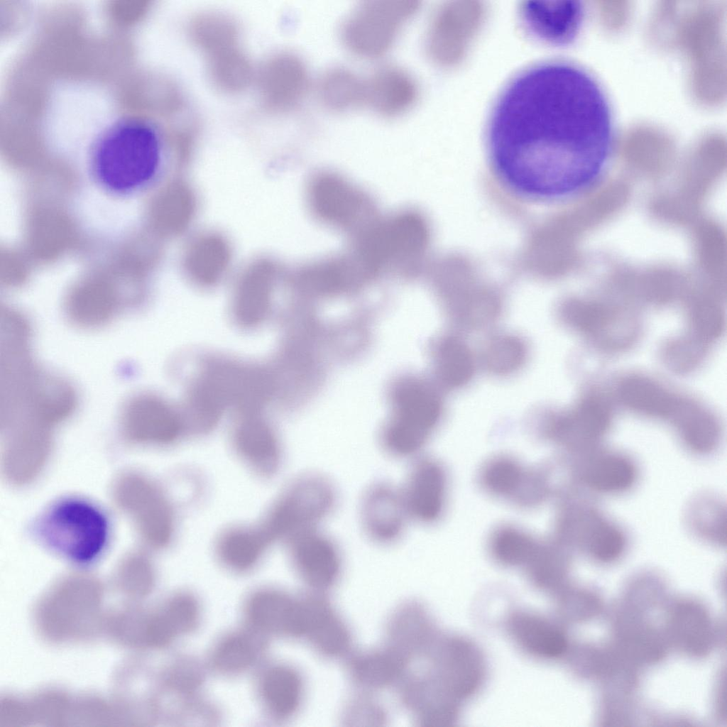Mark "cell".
<instances>
[{
	"mask_svg": "<svg viewBox=\"0 0 727 727\" xmlns=\"http://www.w3.org/2000/svg\"><path fill=\"white\" fill-rule=\"evenodd\" d=\"M611 104L584 68L536 65L504 88L488 126V151L498 178L526 199L551 202L590 185L613 141Z\"/></svg>",
	"mask_w": 727,
	"mask_h": 727,
	"instance_id": "obj_1",
	"label": "cell"
},
{
	"mask_svg": "<svg viewBox=\"0 0 727 727\" xmlns=\"http://www.w3.org/2000/svg\"><path fill=\"white\" fill-rule=\"evenodd\" d=\"M87 161L96 185L106 194L126 197L146 189L167 156L183 157L180 136L148 114H121L94 134Z\"/></svg>",
	"mask_w": 727,
	"mask_h": 727,
	"instance_id": "obj_2",
	"label": "cell"
},
{
	"mask_svg": "<svg viewBox=\"0 0 727 727\" xmlns=\"http://www.w3.org/2000/svg\"><path fill=\"white\" fill-rule=\"evenodd\" d=\"M199 364L182 408L199 434L212 430L228 411L235 415L262 412L275 396L268 365L224 355L206 356Z\"/></svg>",
	"mask_w": 727,
	"mask_h": 727,
	"instance_id": "obj_3",
	"label": "cell"
},
{
	"mask_svg": "<svg viewBox=\"0 0 727 727\" xmlns=\"http://www.w3.org/2000/svg\"><path fill=\"white\" fill-rule=\"evenodd\" d=\"M616 396L628 410L671 425L687 452L706 451L722 434L721 422L709 408L650 376H623L616 385Z\"/></svg>",
	"mask_w": 727,
	"mask_h": 727,
	"instance_id": "obj_4",
	"label": "cell"
},
{
	"mask_svg": "<svg viewBox=\"0 0 727 727\" xmlns=\"http://www.w3.org/2000/svg\"><path fill=\"white\" fill-rule=\"evenodd\" d=\"M0 371V422L4 432L25 425L53 430L75 410L77 398L73 387L40 368L33 358L8 363Z\"/></svg>",
	"mask_w": 727,
	"mask_h": 727,
	"instance_id": "obj_5",
	"label": "cell"
},
{
	"mask_svg": "<svg viewBox=\"0 0 727 727\" xmlns=\"http://www.w3.org/2000/svg\"><path fill=\"white\" fill-rule=\"evenodd\" d=\"M36 525L38 537L48 547L78 563L96 559L108 542L106 515L83 498L70 497L55 503Z\"/></svg>",
	"mask_w": 727,
	"mask_h": 727,
	"instance_id": "obj_6",
	"label": "cell"
},
{
	"mask_svg": "<svg viewBox=\"0 0 727 727\" xmlns=\"http://www.w3.org/2000/svg\"><path fill=\"white\" fill-rule=\"evenodd\" d=\"M420 9L415 0H368L344 18L339 37L345 50L363 60L387 55Z\"/></svg>",
	"mask_w": 727,
	"mask_h": 727,
	"instance_id": "obj_7",
	"label": "cell"
},
{
	"mask_svg": "<svg viewBox=\"0 0 727 727\" xmlns=\"http://www.w3.org/2000/svg\"><path fill=\"white\" fill-rule=\"evenodd\" d=\"M393 412L381 433V444L388 456L413 460L421 456L442 415L437 394L416 381H405L393 394Z\"/></svg>",
	"mask_w": 727,
	"mask_h": 727,
	"instance_id": "obj_8",
	"label": "cell"
},
{
	"mask_svg": "<svg viewBox=\"0 0 727 727\" xmlns=\"http://www.w3.org/2000/svg\"><path fill=\"white\" fill-rule=\"evenodd\" d=\"M337 490L327 476L310 473L292 482L258 526L272 542H287L303 532L320 528L335 511Z\"/></svg>",
	"mask_w": 727,
	"mask_h": 727,
	"instance_id": "obj_9",
	"label": "cell"
},
{
	"mask_svg": "<svg viewBox=\"0 0 727 727\" xmlns=\"http://www.w3.org/2000/svg\"><path fill=\"white\" fill-rule=\"evenodd\" d=\"M423 241L421 219L412 210H403L379 218L354 240V248L378 275L386 270L412 273Z\"/></svg>",
	"mask_w": 727,
	"mask_h": 727,
	"instance_id": "obj_10",
	"label": "cell"
},
{
	"mask_svg": "<svg viewBox=\"0 0 727 727\" xmlns=\"http://www.w3.org/2000/svg\"><path fill=\"white\" fill-rule=\"evenodd\" d=\"M307 199L317 220L354 239L380 218L368 195L334 172L322 171L313 175L307 185Z\"/></svg>",
	"mask_w": 727,
	"mask_h": 727,
	"instance_id": "obj_11",
	"label": "cell"
},
{
	"mask_svg": "<svg viewBox=\"0 0 727 727\" xmlns=\"http://www.w3.org/2000/svg\"><path fill=\"white\" fill-rule=\"evenodd\" d=\"M440 684L463 705L483 689L488 664L479 646L466 636L444 633L425 661Z\"/></svg>",
	"mask_w": 727,
	"mask_h": 727,
	"instance_id": "obj_12",
	"label": "cell"
},
{
	"mask_svg": "<svg viewBox=\"0 0 727 727\" xmlns=\"http://www.w3.org/2000/svg\"><path fill=\"white\" fill-rule=\"evenodd\" d=\"M112 493L116 504L131 518L147 545L161 548L170 542L173 513L156 484L140 474L129 472L116 479Z\"/></svg>",
	"mask_w": 727,
	"mask_h": 727,
	"instance_id": "obj_13",
	"label": "cell"
},
{
	"mask_svg": "<svg viewBox=\"0 0 727 727\" xmlns=\"http://www.w3.org/2000/svg\"><path fill=\"white\" fill-rule=\"evenodd\" d=\"M612 421L610 400L601 391L591 389L569 410L552 419L547 431L569 457H574L603 445Z\"/></svg>",
	"mask_w": 727,
	"mask_h": 727,
	"instance_id": "obj_14",
	"label": "cell"
},
{
	"mask_svg": "<svg viewBox=\"0 0 727 727\" xmlns=\"http://www.w3.org/2000/svg\"><path fill=\"white\" fill-rule=\"evenodd\" d=\"M119 425L123 437L138 444H168L187 431L182 408L152 393L130 397L121 408Z\"/></svg>",
	"mask_w": 727,
	"mask_h": 727,
	"instance_id": "obj_15",
	"label": "cell"
},
{
	"mask_svg": "<svg viewBox=\"0 0 727 727\" xmlns=\"http://www.w3.org/2000/svg\"><path fill=\"white\" fill-rule=\"evenodd\" d=\"M569 458L574 481L590 498L625 494L633 489L640 479L636 460L618 449L601 445Z\"/></svg>",
	"mask_w": 727,
	"mask_h": 727,
	"instance_id": "obj_16",
	"label": "cell"
},
{
	"mask_svg": "<svg viewBox=\"0 0 727 727\" xmlns=\"http://www.w3.org/2000/svg\"><path fill=\"white\" fill-rule=\"evenodd\" d=\"M292 564L309 590L327 593L341 579L344 557L337 542L321 528L288 542Z\"/></svg>",
	"mask_w": 727,
	"mask_h": 727,
	"instance_id": "obj_17",
	"label": "cell"
},
{
	"mask_svg": "<svg viewBox=\"0 0 727 727\" xmlns=\"http://www.w3.org/2000/svg\"><path fill=\"white\" fill-rule=\"evenodd\" d=\"M245 625L265 636L301 639L303 634L302 595L263 587L249 594L244 603Z\"/></svg>",
	"mask_w": 727,
	"mask_h": 727,
	"instance_id": "obj_18",
	"label": "cell"
},
{
	"mask_svg": "<svg viewBox=\"0 0 727 727\" xmlns=\"http://www.w3.org/2000/svg\"><path fill=\"white\" fill-rule=\"evenodd\" d=\"M400 489L410 521L429 525L441 520L447 504L449 479L439 461L422 455L412 460Z\"/></svg>",
	"mask_w": 727,
	"mask_h": 727,
	"instance_id": "obj_19",
	"label": "cell"
},
{
	"mask_svg": "<svg viewBox=\"0 0 727 727\" xmlns=\"http://www.w3.org/2000/svg\"><path fill=\"white\" fill-rule=\"evenodd\" d=\"M504 627L515 646L532 659L554 662L564 657L569 650L565 625L555 616L515 609L508 614Z\"/></svg>",
	"mask_w": 727,
	"mask_h": 727,
	"instance_id": "obj_20",
	"label": "cell"
},
{
	"mask_svg": "<svg viewBox=\"0 0 727 727\" xmlns=\"http://www.w3.org/2000/svg\"><path fill=\"white\" fill-rule=\"evenodd\" d=\"M398 698L418 725L427 727L456 726L464 706L426 667L420 672L407 674L398 685Z\"/></svg>",
	"mask_w": 727,
	"mask_h": 727,
	"instance_id": "obj_21",
	"label": "cell"
},
{
	"mask_svg": "<svg viewBox=\"0 0 727 727\" xmlns=\"http://www.w3.org/2000/svg\"><path fill=\"white\" fill-rule=\"evenodd\" d=\"M562 317L571 328L604 352L625 350L635 342L640 332L637 315L601 306H571Z\"/></svg>",
	"mask_w": 727,
	"mask_h": 727,
	"instance_id": "obj_22",
	"label": "cell"
},
{
	"mask_svg": "<svg viewBox=\"0 0 727 727\" xmlns=\"http://www.w3.org/2000/svg\"><path fill=\"white\" fill-rule=\"evenodd\" d=\"M359 520L365 535L375 544L398 542L410 521L400 487L387 481L370 485L360 501Z\"/></svg>",
	"mask_w": 727,
	"mask_h": 727,
	"instance_id": "obj_23",
	"label": "cell"
},
{
	"mask_svg": "<svg viewBox=\"0 0 727 727\" xmlns=\"http://www.w3.org/2000/svg\"><path fill=\"white\" fill-rule=\"evenodd\" d=\"M428 609L420 602L410 601L391 614L386 628V644L410 662L425 661L442 635Z\"/></svg>",
	"mask_w": 727,
	"mask_h": 727,
	"instance_id": "obj_24",
	"label": "cell"
},
{
	"mask_svg": "<svg viewBox=\"0 0 727 727\" xmlns=\"http://www.w3.org/2000/svg\"><path fill=\"white\" fill-rule=\"evenodd\" d=\"M365 78L364 105L385 118H396L410 111L420 95L412 73L391 63L375 67Z\"/></svg>",
	"mask_w": 727,
	"mask_h": 727,
	"instance_id": "obj_25",
	"label": "cell"
},
{
	"mask_svg": "<svg viewBox=\"0 0 727 727\" xmlns=\"http://www.w3.org/2000/svg\"><path fill=\"white\" fill-rule=\"evenodd\" d=\"M520 16L532 35L550 45H564L579 34L584 9L573 0L529 1L520 6Z\"/></svg>",
	"mask_w": 727,
	"mask_h": 727,
	"instance_id": "obj_26",
	"label": "cell"
},
{
	"mask_svg": "<svg viewBox=\"0 0 727 727\" xmlns=\"http://www.w3.org/2000/svg\"><path fill=\"white\" fill-rule=\"evenodd\" d=\"M53 431L26 427L6 432L2 454L4 472L11 483L26 484L43 469L50 457Z\"/></svg>",
	"mask_w": 727,
	"mask_h": 727,
	"instance_id": "obj_27",
	"label": "cell"
},
{
	"mask_svg": "<svg viewBox=\"0 0 727 727\" xmlns=\"http://www.w3.org/2000/svg\"><path fill=\"white\" fill-rule=\"evenodd\" d=\"M480 481L492 495L523 503L538 502L549 488L543 473L525 469L519 461L505 456L488 461L481 470Z\"/></svg>",
	"mask_w": 727,
	"mask_h": 727,
	"instance_id": "obj_28",
	"label": "cell"
},
{
	"mask_svg": "<svg viewBox=\"0 0 727 727\" xmlns=\"http://www.w3.org/2000/svg\"><path fill=\"white\" fill-rule=\"evenodd\" d=\"M375 276L354 251L324 258L299 270L293 283L301 290L337 294L361 287Z\"/></svg>",
	"mask_w": 727,
	"mask_h": 727,
	"instance_id": "obj_29",
	"label": "cell"
},
{
	"mask_svg": "<svg viewBox=\"0 0 727 727\" xmlns=\"http://www.w3.org/2000/svg\"><path fill=\"white\" fill-rule=\"evenodd\" d=\"M277 269L268 262L253 265L240 280L233 299L231 317L243 329H254L270 316Z\"/></svg>",
	"mask_w": 727,
	"mask_h": 727,
	"instance_id": "obj_30",
	"label": "cell"
},
{
	"mask_svg": "<svg viewBox=\"0 0 727 727\" xmlns=\"http://www.w3.org/2000/svg\"><path fill=\"white\" fill-rule=\"evenodd\" d=\"M256 692L263 710L271 718L286 721L300 709L305 684L300 672L292 665L273 662L260 669Z\"/></svg>",
	"mask_w": 727,
	"mask_h": 727,
	"instance_id": "obj_31",
	"label": "cell"
},
{
	"mask_svg": "<svg viewBox=\"0 0 727 727\" xmlns=\"http://www.w3.org/2000/svg\"><path fill=\"white\" fill-rule=\"evenodd\" d=\"M236 417L233 442L236 451L257 473L273 474L280 464V447L273 426L262 412Z\"/></svg>",
	"mask_w": 727,
	"mask_h": 727,
	"instance_id": "obj_32",
	"label": "cell"
},
{
	"mask_svg": "<svg viewBox=\"0 0 727 727\" xmlns=\"http://www.w3.org/2000/svg\"><path fill=\"white\" fill-rule=\"evenodd\" d=\"M410 661L386 644L383 647L351 653L346 674L361 691L373 692L398 687L409 672Z\"/></svg>",
	"mask_w": 727,
	"mask_h": 727,
	"instance_id": "obj_33",
	"label": "cell"
},
{
	"mask_svg": "<svg viewBox=\"0 0 727 727\" xmlns=\"http://www.w3.org/2000/svg\"><path fill=\"white\" fill-rule=\"evenodd\" d=\"M266 651V638L245 625L224 633L215 641L208 663L222 675H239L258 666Z\"/></svg>",
	"mask_w": 727,
	"mask_h": 727,
	"instance_id": "obj_34",
	"label": "cell"
},
{
	"mask_svg": "<svg viewBox=\"0 0 727 727\" xmlns=\"http://www.w3.org/2000/svg\"><path fill=\"white\" fill-rule=\"evenodd\" d=\"M319 104L332 113H345L364 105L365 78L341 65L324 70L314 82Z\"/></svg>",
	"mask_w": 727,
	"mask_h": 727,
	"instance_id": "obj_35",
	"label": "cell"
},
{
	"mask_svg": "<svg viewBox=\"0 0 727 727\" xmlns=\"http://www.w3.org/2000/svg\"><path fill=\"white\" fill-rule=\"evenodd\" d=\"M726 503L716 494L699 493L688 503L684 521L694 536L711 545H726L727 515Z\"/></svg>",
	"mask_w": 727,
	"mask_h": 727,
	"instance_id": "obj_36",
	"label": "cell"
},
{
	"mask_svg": "<svg viewBox=\"0 0 727 727\" xmlns=\"http://www.w3.org/2000/svg\"><path fill=\"white\" fill-rule=\"evenodd\" d=\"M230 260L227 243L218 235H206L195 240L185 260L191 278L202 286L217 283L226 270Z\"/></svg>",
	"mask_w": 727,
	"mask_h": 727,
	"instance_id": "obj_37",
	"label": "cell"
},
{
	"mask_svg": "<svg viewBox=\"0 0 727 727\" xmlns=\"http://www.w3.org/2000/svg\"><path fill=\"white\" fill-rule=\"evenodd\" d=\"M570 562L569 549L562 543H540L523 568L531 585L551 596L566 585Z\"/></svg>",
	"mask_w": 727,
	"mask_h": 727,
	"instance_id": "obj_38",
	"label": "cell"
},
{
	"mask_svg": "<svg viewBox=\"0 0 727 727\" xmlns=\"http://www.w3.org/2000/svg\"><path fill=\"white\" fill-rule=\"evenodd\" d=\"M270 542L258 527L236 528L220 537L217 553L222 562L236 572H245L256 565Z\"/></svg>",
	"mask_w": 727,
	"mask_h": 727,
	"instance_id": "obj_39",
	"label": "cell"
},
{
	"mask_svg": "<svg viewBox=\"0 0 727 727\" xmlns=\"http://www.w3.org/2000/svg\"><path fill=\"white\" fill-rule=\"evenodd\" d=\"M540 542L528 532L513 525H502L494 530L489 538L491 557L505 567H523L538 547Z\"/></svg>",
	"mask_w": 727,
	"mask_h": 727,
	"instance_id": "obj_40",
	"label": "cell"
},
{
	"mask_svg": "<svg viewBox=\"0 0 727 727\" xmlns=\"http://www.w3.org/2000/svg\"><path fill=\"white\" fill-rule=\"evenodd\" d=\"M436 352L437 374L446 386L459 388L471 379L474 360L464 341L457 337H447L440 342Z\"/></svg>",
	"mask_w": 727,
	"mask_h": 727,
	"instance_id": "obj_41",
	"label": "cell"
},
{
	"mask_svg": "<svg viewBox=\"0 0 727 727\" xmlns=\"http://www.w3.org/2000/svg\"><path fill=\"white\" fill-rule=\"evenodd\" d=\"M525 347L518 337L503 335L493 339L486 348V368L495 374H508L517 370L525 359Z\"/></svg>",
	"mask_w": 727,
	"mask_h": 727,
	"instance_id": "obj_42",
	"label": "cell"
},
{
	"mask_svg": "<svg viewBox=\"0 0 727 727\" xmlns=\"http://www.w3.org/2000/svg\"><path fill=\"white\" fill-rule=\"evenodd\" d=\"M166 614L181 637L197 629L202 620V608L195 595L187 591H177L170 598Z\"/></svg>",
	"mask_w": 727,
	"mask_h": 727,
	"instance_id": "obj_43",
	"label": "cell"
},
{
	"mask_svg": "<svg viewBox=\"0 0 727 727\" xmlns=\"http://www.w3.org/2000/svg\"><path fill=\"white\" fill-rule=\"evenodd\" d=\"M351 697L343 709L341 721L347 726H381L386 721L383 706L371 695L361 691Z\"/></svg>",
	"mask_w": 727,
	"mask_h": 727,
	"instance_id": "obj_44",
	"label": "cell"
}]
</instances>
